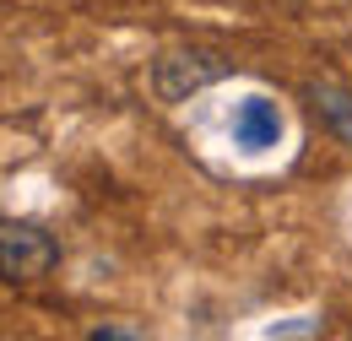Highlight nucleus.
<instances>
[{
	"mask_svg": "<svg viewBox=\"0 0 352 341\" xmlns=\"http://www.w3.org/2000/svg\"><path fill=\"white\" fill-rule=\"evenodd\" d=\"M222 76H233V60L217 49H163L152 60V92L163 103H184L190 92L222 82Z\"/></svg>",
	"mask_w": 352,
	"mask_h": 341,
	"instance_id": "f257e3e1",
	"label": "nucleus"
},
{
	"mask_svg": "<svg viewBox=\"0 0 352 341\" xmlns=\"http://www.w3.org/2000/svg\"><path fill=\"white\" fill-rule=\"evenodd\" d=\"M60 260V244L33 222H0V282H44Z\"/></svg>",
	"mask_w": 352,
	"mask_h": 341,
	"instance_id": "f03ea898",
	"label": "nucleus"
},
{
	"mask_svg": "<svg viewBox=\"0 0 352 341\" xmlns=\"http://www.w3.org/2000/svg\"><path fill=\"white\" fill-rule=\"evenodd\" d=\"M276 135H282L276 103H271V98H244L239 114H233V141H239L244 152H265V146H276Z\"/></svg>",
	"mask_w": 352,
	"mask_h": 341,
	"instance_id": "7ed1b4c3",
	"label": "nucleus"
},
{
	"mask_svg": "<svg viewBox=\"0 0 352 341\" xmlns=\"http://www.w3.org/2000/svg\"><path fill=\"white\" fill-rule=\"evenodd\" d=\"M309 103L320 109V120L336 130L342 141L352 146V92L347 87H336V82H309Z\"/></svg>",
	"mask_w": 352,
	"mask_h": 341,
	"instance_id": "20e7f679",
	"label": "nucleus"
},
{
	"mask_svg": "<svg viewBox=\"0 0 352 341\" xmlns=\"http://www.w3.org/2000/svg\"><path fill=\"white\" fill-rule=\"evenodd\" d=\"M92 341H131V331H120V325H103V331H92Z\"/></svg>",
	"mask_w": 352,
	"mask_h": 341,
	"instance_id": "39448f33",
	"label": "nucleus"
}]
</instances>
